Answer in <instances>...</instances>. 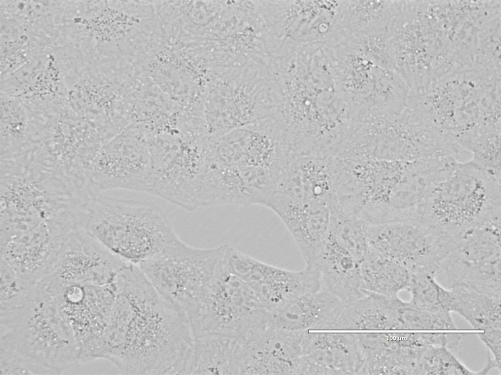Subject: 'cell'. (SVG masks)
Returning <instances> with one entry per match:
<instances>
[{"instance_id":"obj_14","label":"cell","mask_w":501,"mask_h":375,"mask_svg":"<svg viewBox=\"0 0 501 375\" xmlns=\"http://www.w3.org/2000/svg\"><path fill=\"white\" fill-rule=\"evenodd\" d=\"M368 247L404 266L410 274L443 271L456 239L412 218L366 224Z\"/></svg>"},{"instance_id":"obj_26","label":"cell","mask_w":501,"mask_h":375,"mask_svg":"<svg viewBox=\"0 0 501 375\" xmlns=\"http://www.w3.org/2000/svg\"><path fill=\"white\" fill-rule=\"evenodd\" d=\"M68 8V0H0V15L17 19L53 44L67 23Z\"/></svg>"},{"instance_id":"obj_22","label":"cell","mask_w":501,"mask_h":375,"mask_svg":"<svg viewBox=\"0 0 501 375\" xmlns=\"http://www.w3.org/2000/svg\"><path fill=\"white\" fill-rule=\"evenodd\" d=\"M306 265L318 271L320 289L331 293L343 303H350L365 295L360 262L327 236L315 259Z\"/></svg>"},{"instance_id":"obj_16","label":"cell","mask_w":501,"mask_h":375,"mask_svg":"<svg viewBox=\"0 0 501 375\" xmlns=\"http://www.w3.org/2000/svg\"><path fill=\"white\" fill-rule=\"evenodd\" d=\"M150 172L146 131L133 124L101 146L90 170L88 190L93 198L111 189L147 192Z\"/></svg>"},{"instance_id":"obj_11","label":"cell","mask_w":501,"mask_h":375,"mask_svg":"<svg viewBox=\"0 0 501 375\" xmlns=\"http://www.w3.org/2000/svg\"><path fill=\"white\" fill-rule=\"evenodd\" d=\"M345 172L361 206L360 216L373 223L387 221L411 200L416 185L412 161L354 157Z\"/></svg>"},{"instance_id":"obj_9","label":"cell","mask_w":501,"mask_h":375,"mask_svg":"<svg viewBox=\"0 0 501 375\" xmlns=\"http://www.w3.org/2000/svg\"><path fill=\"white\" fill-rule=\"evenodd\" d=\"M268 315L254 292L229 270L225 255L190 322L194 338L214 334L241 339Z\"/></svg>"},{"instance_id":"obj_23","label":"cell","mask_w":501,"mask_h":375,"mask_svg":"<svg viewBox=\"0 0 501 375\" xmlns=\"http://www.w3.org/2000/svg\"><path fill=\"white\" fill-rule=\"evenodd\" d=\"M343 303L320 289L292 298L268 312V319L274 326L289 331L325 330Z\"/></svg>"},{"instance_id":"obj_8","label":"cell","mask_w":501,"mask_h":375,"mask_svg":"<svg viewBox=\"0 0 501 375\" xmlns=\"http://www.w3.org/2000/svg\"><path fill=\"white\" fill-rule=\"evenodd\" d=\"M226 246L198 248L178 238L138 266L154 288L190 321L223 257Z\"/></svg>"},{"instance_id":"obj_13","label":"cell","mask_w":501,"mask_h":375,"mask_svg":"<svg viewBox=\"0 0 501 375\" xmlns=\"http://www.w3.org/2000/svg\"><path fill=\"white\" fill-rule=\"evenodd\" d=\"M33 142L66 176L85 188L92 164L104 144L93 124L68 104L34 121Z\"/></svg>"},{"instance_id":"obj_33","label":"cell","mask_w":501,"mask_h":375,"mask_svg":"<svg viewBox=\"0 0 501 375\" xmlns=\"http://www.w3.org/2000/svg\"><path fill=\"white\" fill-rule=\"evenodd\" d=\"M343 303L326 330H394L390 318L369 294Z\"/></svg>"},{"instance_id":"obj_19","label":"cell","mask_w":501,"mask_h":375,"mask_svg":"<svg viewBox=\"0 0 501 375\" xmlns=\"http://www.w3.org/2000/svg\"><path fill=\"white\" fill-rule=\"evenodd\" d=\"M129 263L83 229L68 238L45 277L57 285L110 284Z\"/></svg>"},{"instance_id":"obj_30","label":"cell","mask_w":501,"mask_h":375,"mask_svg":"<svg viewBox=\"0 0 501 375\" xmlns=\"http://www.w3.org/2000/svg\"><path fill=\"white\" fill-rule=\"evenodd\" d=\"M363 289L387 296L407 290L410 278L409 270L368 247L360 263Z\"/></svg>"},{"instance_id":"obj_27","label":"cell","mask_w":501,"mask_h":375,"mask_svg":"<svg viewBox=\"0 0 501 375\" xmlns=\"http://www.w3.org/2000/svg\"><path fill=\"white\" fill-rule=\"evenodd\" d=\"M398 1L340 0L336 33L341 41L361 32L388 27Z\"/></svg>"},{"instance_id":"obj_5","label":"cell","mask_w":501,"mask_h":375,"mask_svg":"<svg viewBox=\"0 0 501 375\" xmlns=\"http://www.w3.org/2000/svg\"><path fill=\"white\" fill-rule=\"evenodd\" d=\"M84 229L110 251L137 265L179 238L156 204L100 195L91 203Z\"/></svg>"},{"instance_id":"obj_35","label":"cell","mask_w":501,"mask_h":375,"mask_svg":"<svg viewBox=\"0 0 501 375\" xmlns=\"http://www.w3.org/2000/svg\"><path fill=\"white\" fill-rule=\"evenodd\" d=\"M458 145L470 154V160L501 180V130L475 132L462 137Z\"/></svg>"},{"instance_id":"obj_18","label":"cell","mask_w":501,"mask_h":375,"mask_svg":"<svg viewBox=\"0 0 501 375\" xmlns=\"http://www.w3.org/2000/svg\"><path fill=\"white\" fill-rule=\"evenodd\" d=\"M282 170L248 166L207 167L200 194V208L221 205L267 207L276 190Z\"/></svg>"},{"instance_id":"obj_15","label":"cell","mask_w":501,"mask_h":375,"mask_svg":"<svg viewBox=\"0 0 501 375\" xmlns=\"http://www.w3.org/2000/svg\"><path fill=\"white\" fill-rule=\"evenodd\" d=\"M46 292L73 333L80 362L100 358L105 331L117 295L115 283L55 285Z\"/></svg>"},{"instance_id":"obj_24","label":"cell","mask_w":501,"mask_h":375,"mask_svg":"<svg viewBox=\"0 0 501 375\" xmlns=\"http://www.w3.org/2000/svg\"><path fill=\"white\" fill-rule=\"evenodd\" d=\"M302 356L335 375H358L363 362L355 333L306 331Z\"/></svg>"},{"instance_id":"obj_3","label":"cell","mask_w":501,"mask_h":375,"mask_svg":"<svg viewBox=\"0 0 501 375\" xmlns=\"http://www.w3.org/2000/svg\"><path fill=\"white\" fill-rule=\"evenodd\" d=\"M0 349L29 375H57L80 361L73 333L53 299L37 283L23 306L0 313Z\"/></svg>"},{"instance_id":"obj_21","label":"cell","mask_w":501,"mask_h":375,"mask_svg":"<svg viewBox=\"0 0 501 375\" xmlns=\"http://www.w3.org/2000/svg\"><path fill=\"white\" fill-rule=\"evenodd\" d=\"M8 83L14 97L31 114L49 112L68 104L61 64L53 48L12 72Z\"/></svg>"},{"instance_id":"obj_32","label":"cell","mask_w":501,"mask_h":375,"mask_svg":"<svg viewBox=\"0 0 501 375\" xmlns=\"http://www.w3.org/2000/svg\"><path fill=\"white\" fill-rule=\"evenodd\" d=\"M501 260L471 263L448 257L443 271L451 288L464 286L501 299Z\"/></svg>"},{"instance_id":"obj_40","label":"cell","mask_w":501,"mask_h":375,"mask_svg":"<svg viewBox=\"0 0 501 375\" xmlns=\"http://www.w3.org/2000/svg\"><path fill=\"white\" fill-rule=\"evenodd\" d=\"M478 336L493 354V359L501 367V326L485 330L478 333Z\"/></svg>"},{"instance_id":"obj_31","label":"cell","mask_w":501,"mask_h":375,"mask_svg":"<svg viewBox=\"0 0 501 375\" xmlns=\"http://www.w3.org/2000/svg\"><path fill=\"white\" fill-rule=\"evenodd\" d=\"M0 160L12 157L32 142L30 115L19 99L0 93Z\"/></svg>"},{"instance_id":"obj_28","label":"cell","mask_w":501,"mask_h":375,"mask_svg":"<svg viewBox=\"0 0 501 375\" xmlns=\"http://www.w3.org/2000/svg\"><path fill=\"white\" fill-rule=\"evenodd\" d=\"M0 77L16 70L50 47L49 43L25 24L0 15Z\"/></svg>"},{"instance_id":"obj_37","label":"cell","mask_w":501,"mask_h":375,"mask_svg":"<svg viewBox=\"0 0 501 375\" xmlns=\"http://www.w3.org/2000/svg\"><path fill=\"white\" fill-rule=\"evenodd\" d=\"M447 312H434L421 310L402 300L397 316V330H456Z\"/></svg>"},{"instance_id":"obj_2","label":"cell","mask_w":501,"mask_h":375,"mask_svg":"<svg viewBox=\"0 0 501 375\" xmlns=\"http://www.w3.org/2000/svg\"><path fill=\"white\" fill-rule=\"evenodd\" d=\"M0 229L23 235L87 220L91 200L59 169L36 158L1 162Z\"/></svg>"},{"instance_id":"obj_36","label":"cell","mask_w":501,"mask_h":375,"mask_svg":"<svg viewBox=\"0 0 501 375\" xmlns=\"http://www.w3.org/2000/svg\"><path fill=\"white\" fill-rule=\"evenodd\" d=\"M0 313L22 307L33 295L37 283L22 277L0 260Z\"/></svg>"},{"instance_id":"obj_25","label":"cell","mask_w":501,"mask_h":375,"mask_svg":"<svg viewBox=\"0 0 501 375\" xmlns=\"http://www.w3.org/2000/svg\"><path fill=\"white\" fill-rule=\"evenodd\" d=\"M240 339L220 335L194 338L180 375H239Z\"/></svg>"},{"instance_id":"obj_7","label":"cell","mask_w":501,"mask_h":375,"mask_svg":"<svg viewBox=\"0 0 501 375\" xmlns=\"http://www.w3.org/2000/svg\"><path fill=\"white\" fill-rule=\"evenodd\" d=\"M205 138L192 129L148 133L151 172L147 192L188 211L200 208L206 168Z\"/></svg>"},{"instance_id":"obj_6","label":"cell","mask_w":501,"mask_h":375,"mask_svg":"<svg viewBox=\"0 0 501 375\" xmlns=\"http://www.w3.org/2000/svg\"><path fill=\"white\" fill-rule=\"evenodd\" d=\"M282 103L279 86L264 67L247 65L222 73L211 80L205 93L206 134L219 135L275 116Z\"/></svg>"},{"instance_id":"obj_38","label":"cell","mask_w":501,"mask_h":375,"mask_svg":"<svg viewBox=\"0 0 501 375\" xmlns=\"http://www.w3.org/2000/svg\"><path fill=\"white\" fill-rule=\"evenodd\" d=\"M418 375H485L482 370L474 372L466 367L445 347L424 346Z\"/></svg>"},{"instance_id":"obj_4","label":"cell","mask_w":501,"mask_h":375,"mask_svg":"<svg viewBox=\"0 0 501 375\" xmlns=\"http://www.w3.org/2000/svg\"><path fill=\"white\" fill-rule=\"evenodd\" d=\"M501 180L472 161H459L424 194L418 218L457 238L468 229L501 218Z\"/></svg>"},{"instance_id":"obj_39","label":"cell","mask_w":501,"mask_h":375,"mask_svg":"<svg viewBox=\"0 0 501 375\" xmlns=\"http://www.w3.org/2000/svg\"><path fill=\"white\" fill-rule=\"evenodd\" d=\"M435 277L427 273L410 274L407 290L411 294V299L408 301L410 305L431 312H447L440 304L438 297L440 284Z\"/></svg>"},{"instance_id":"obj_29","label":"cell","mask_w":501,"mask_h":375,"mask_svg":"<svg viewBox=\"0 0 501 375\" xmlns=\"http://www.w3.org/2000/svg\"><path fill=\"white\" fill-rule=\"evenodd\" d=\"M331 207L326 204L313 205L283 221L306 264L315 259L322 248L330 224Z\"/></svg>"},{"instance_id":"obj_1","label":"cell","mask_w":501,"mask_h":375,"mask_svg":"<svg viewBox=\"0 0 501 375\" xmlns=\"http://www.w3.org/2000/svg\"><path fill=\"white\" fill-rule=\"evenodd\" d=\"M101 358L122 374L174 375L194 337L186 315L160 294L137 265L118 275Z\"/></svg>"},{"instance_id":"obj_20","label":"cell","mask_w":501,"mask_h":375,"mask_svg":"<svg viewBox=\"0 0 501 375\" xmlns=\"http://www.w3.org/2000/svg\"><path fill=\"white\" fill-rule=\"evenodd\" d=\"M305 331L280 329L268 319L241 339L239 375H294Z\"/></svg>"},{"instance_id":"obj_17","label":"cell","mask_w":501,"mask_h":375,"mask_svg":"<svg viewBox=\"0 0 501 375\" xmlns=\"http://www.w3.org/2000/svg\"><path fill=\"white\" fill-rule=\"evenodd\" d=\"M225 259L229 270L255 293L268 312L289 300L320 290L318 271L309 266L294 271L272 265L227 245Z\"/></svg>"},{"instance_id":"obj_12","label":"cell","mask_w":501,"mask_h":375,"mask_svg":"<svg viewBox=\"0 0 501 375\" xmlns=\"http://www.w3.org/2000/svg\"><path fill=\"white\" fill-rule=\"evenodd\" d=\"M330 49L336 87L351 116L381 113L393 104L401 84L395 70L380 66L344 42Z\"/></svg>"},{"instance_id":"obj_34","label":"cell","mask_w":501,"mask_h":375,"mask_svg":"<svg viewBox=\"0 0 501 375\" xmlns=\"http://www.w3.org/2000/svg\"><path fill=\"white\" fill-rule=\"evenodd\" d=\"M451 288L455 297L453 312L462 316L474 329L483 331L501 326L500 298L464 286Z\"/></svg>"},{"instance_id":"obj_10","label":"cell","mask_w":501,"mask_h":375,"mask_svg":"<svg viewBox=\"0 0 501 375\" xmlns=\"http://www.w3.org/2000/svg\"><path fill=\"white\" fill-rule=\"evenodd\" d=\"M61 63L71 109L100 132L114 130L122 102L121 80L116 65L80 51L65 55Z\"/></svg>"}]
</instances>
